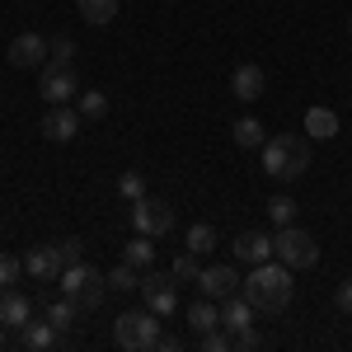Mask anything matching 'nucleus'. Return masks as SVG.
<instances>
[{
    "mask_svg": "<svg viewBox=\"0 0 352 352\" xmlns=\"http://www.w3.org/2000/svg\"><path fill=\"white\" fill-rule=\"evenodd\" d=\"M244 296H249V305L258 310V315H282L287 305H292V296H296V277H292V268L277 258V263H254V272L244 277Z\"/></svg>",
    "mask_w": 352,
    "mask_h": 352,
    "instance_id": "1",
    "label": "nucleus"
},
{
    "mask_svg": "<svg viewBox=\"0 0 352 352\" xmlns=\"http://www.w3.org/2000/svg\"><path fill=\"white\" fill-rule=\"evenodd\" d=\"M310 169V136H268L263 141V174L292 184Z\"/></svg>",
    "mask_w": 352,
    "mask_h": 352,
    "instance_id": "2",
    "label": "nucleus"
},
{
    "mask_svg": "<svg viewBox=\"0 0 352 352\" xmlns=\"http://www.w3.org/2000/svg\"><path fill=\"white\" fill-rule=\"evenodd\" d=\"M61 296H71V305L89 315V310H99L104 296H109V277L99 268H89V263H71V268H61Z\"/></svg>",
    "mask_w": 352,
    "mask_h": 352,
    "instance_id": "3",
    "label": "nucleus"
},
{
    "mask_svg": "<svg viewBox=\"0 0 352 352\" xmlns=\"http://www.w3.org/2000/svg\"><path fill=\"white\" fill-rule=\"evenodd\" d=\"M160 315L146 305V310H127V315H118L113 320V343L127 352H155L160 348Z\"/></svg>",
    "mask_w": 352,
    "mask_h": 352,
    "instance_id": "4",
    "label": "nucleus"
},
{
    "mask_svg": "<svg viewBox=\"0 0 352 352\" xmlns=\"http://www.w3.org/2000/svg\"><path fill=\"white\" fill-rule=\"evenodd\" d=\"M272 254H277L292 272L315 268V263H320V240L292 221V226H277V235H272Z\"/></svg>",
    "mask_w": 352,
    "mask_h": 352,
    "instance_id": "5",
    "label": "nucleus"
},
{
    "mask_svg": "<svg viewBox=\"0 0 352 352\" xmlns=\"http://www.w3.org/2000/svg\"><path fill=\"white\" fill-rule=\"evenodd\" d=\"M132 230L136 235H151V240H160V235H169L174 230V207L164 202V197H136L132 202Z\"/></svg>",
    "mask_w": 352,
    "mask_h": 352,
    "instance_id": "6",
    "label": "nucleus"
},
{
    "mask_svg": "<svg viewBox=\"0 0 352 352\" xmlns=\"http://www.w3.org/2000/svg\"><path fill=\"white\" fill-rule=\"evenodd\" d=\"M76 89H80V76H76V66H43V85H38V94L47 99V104H71L76 99Z\"/></svg>",
    "mask_w": 352,
    "mask_h": 352,
    "instance_id": "7",
    "label": "nucleus"
},
{
    "mask_svg": "<svg viewBox=\"0 0 352 352\" xmlns=\"http://www.w3.org/2000/svg\"><path fill=\"white\" fill-rule=\"evenodd\" d=\"M141 296H146V305H151L155 315H174V310H179V282L164 277V272H146V277H141Z\"/></svg>",
    "mask_w": 352,
    "mask_h": 352,
    "instance_id": "8",
    "label": "nucleus"
},
{
    "mask_svg": "<svg viewBox=\"0 0 352 352\" xmlns=\"http://www.w3.org/2000/svg\"><path fill=\"white\" fill-rule=\"evenodd\" d=\"M47 52H52V43H47L43 33H19V38L10 43V66H14V71L47 66Z\"/></svg>",
    "mask_w": 352,
    "mask_h": 352,
    "instance_id": "9",
    "label": "nucleus"
},
{
    "mask_svg": "<svg viewBox=\"0 0 352 352\" xmlns=\"http://www.w3.org/2000/svg\"><path fill=\"white\" fill-rule=\"evenodd\" d=\"M197 292H202V296H212V300L235 296V292H240V272L230 268V263H212V268L197 272Z\"/></svg>",
    "mask_w": 352,
    "mask_h": 352,
    "instance_id": "10",
    "label": "nucleus"
},
{
    "mask_svg": "<svg viewBox=\"0 0 352 352\" xmlns=\"http://www.w3.org/2000/svg\"><path fill=\"white\" fill-rule=\"evenodd\" d=\"M80 109H66V104H47V118H43V136L47 141H76V132H80Z\"/></svg>",
    "mask_w": 352,
    "mask_h": 352,
    "instance_id": "11",
    "label": "nucleus"
},
{
    "mask_svg": "<svg viewBox=\"0 0 352 352\" xmlns=\"http://www.w3.org/2000/svg\"><path fill=\"white\" fill-rule=\"evenodd\" d=\"M61 249L56 244H38V249H28L24 254V272L28 277H38V282H52V277H61Z\"/></svg>",
    "mask_w": 352,
    "mask_h": 352,
    "instance_id": "12",
    "label": "nucleus"
},
{
    "mask_svg": "<svg viewBox=\"0 0 352 352\" xmlns=\"http://www.w3.org/2000/svg\"><path fill=\"white\" fill-rule=\"evenodd\" d=\"M19 343H24L28 352H47V348H56V343H71V333H61L52 320H28V324L19 329Z\"/></svg>",
    "mask_w": 352,
    "mask_h": 352,
    "instance_id": "13",
    "label": "nucleus"
},
{
    "mask_svg": "<svg viewBox=\"0 0 352 352\" xmlns=\"http://www.w3.org/2000/svg\"><path fill=\"white\" fill-rule=\"evenodd\" d=\"M230 89H235V99H244V104L263 99V89H268V76H263V66H254V61L235 66V76H230Z\"/></svg>",
    "mask_w": 352,
    "mask_h": 352,
    "instance_id": "14",
    "label": "nucleus"
},
{
    "mask_svg": "<svg viewBox=\"0 0 352 352\" xmlns=\"http://www.w3.org/2000/svg\"><path fill=\"white\" fill-rule=\"evenodd\" d=\"M272 258V235L268 230H244L240 240H235V263H268Z\"/></svg>",
    "mask_w": 352,
    "mask_h": 352,
    "instance_id": "15",
    "label": "nucleus"
},
{
    "mask_svg": "<svg viewBox=\"0 0 352 352\" xmlns=\"http://www.w3.org/2000/svg\"><path fill=\"white\" fill-rule=\"evenodd\" d=\"M28 310H33V305H28V296H19L14 287H0V324H5V329H14V333H19V329L33 320Z\"/></svg>",
    "mask_w": 352,
    "mask_h": 352,
    "instance_id": "16",
    "label": "nucleus"
},
{
    "mask_svg": "<svg viewBox=\"0 0 352 352\" xmlns=\"http://www.w3.org/2000/svg\"><path fill=\"white\" fill-rule=\"evenodd\" d=\"M254 320H258V310L249 305V296H240V292H235V296L221 300V329H230V333H235V329L254 324Z\"/></svg>",
    "mask_w": 352,
    "mask_h": 352,
    "instance_id": "17",
    "label": "nucleus"
},
{
    "mask_svg": "<svg viewBox=\"0 0 352 352\" xmlns=\"http://www.w3.org/2000/svg\"><path fill=\"white\" fill-rule=\"evenodd\" d=\"M305 136H310V141H333V136H338V113L324 109V104H315V109L305 113Z\"/></svg>",
    "mask_w": 352,
    "mask_h": 352,
    "instance_id": "18",
    "label": "nucleus"
},
{
    "mask_svg": "<svg viewBox=\"0 0 352 352\" xmlns=\"http://www.w3.org/2000/svg\"><path fill=\"white\" fill-rule=\"evenodd\" d=\"M184 320H188V329L192 333H207V329H217L221 324V305L212 296H197L188 305V315H184Z\"/></svg>",
    "mask_w": 352,
    "mask_h": 352,
    "instance_id": "19",
    "label": "nucleus"
},
{
    "mask_svg": "<svg viewBox=\"0 0 352 352\" xmlns=\"http://www.w3.org/2000/svg\"><path fill=\"white\" fill-rule=\"evenodd\" d=\"M122 263H132L136 272H151V268H155V244H151V235H136V240L122 244Z\"/></svg>",
    "mask_w": 352,
    "mask_h": 352,
    "instance_id": "20",
    "label": "nucleus"
},
{
    "mask_svg": "<svg viewBox=\"0 0 352 352\" xmlns=\"http://www.w3.org/2000/svg\"><path fill=\"white\" fill-rule=\"evenodd\" d=\"M263 141H268V132H263L258 118H240L235 122V146L240 151H263Z\"/></svg>",
    "mask_w": 352,
    "mask_h": 352,
    "instance_id": "21",
    "label": "nucleus"
},
{
    "mask_svg": "<svg viewBox=\"0 0 352 352\" xmlns=\"http://www.w3.org/2000/svg\"><path fill=\"white\" fill-rule=\"evenodd\" d=\"M118 0H80V19L85 24H113Z\"/></svg>",
    "mask_w": 352,
    "mask_h": 352,
    "instance_id": "22",
    "label": "nucleus"
},
{
    "mask_svg": "<svg viewBox=\"0 0 352 352\" xmlns=\"http://www.w3.org/2000/svg\"><path fill=\"white\" fill-rule=\"evenodd\" d=\"M76 109H80V118L94 122V118L109 113V94H104V89H80V104H76Z\"/></svg>",
    "mask_w": 352,
    "mask_h": 352,
    "instance_id": "23",
    "label": "nucleus"
},
{
    "mask_svg": "<svg viewBox=\"0 0 352 352\" xmlns=\"http://www.w3.org/2000/svg\"><path fill=\"white\" fill-rule=\"evenodd\" d=\"M268 217H272V226H292V221L300 217L296 197H282V192H277V197L268 202Z\"/></svg>",
    "mask_w": 352,
    "mask_h": 352,
    "instance_id": "24",
    "label": "nucleus"
},
{
    "mask_svg": "<svg viewBox=\"0 0 352 352\" xmlns=\"http://www.w3.org/2000/svg\"><path fill=\"white\" fill-rule=\"evenodd\" d=\"M76 315H80V310L71 305V296H61V300H52V305H47V320H52V324L61 329V333H71V324H76Z\"/></svg>",
    "mask_w": 352,
    "mask_h": 352,
    "instance_id": "25",
    "label": "nucleus"
},
{
    "mask_svg": "<svg viewBox=\"0 0 352 352\" xmlns=\"http://www.w3.org/2000/svg\"><path fill=\"white\" fill-rule=\"evenodd\" d=\"M197 272H202V263H197V254H188V249H184V254L174 258V268H169V277H174V282L184 287V282H197Z\"/></svg>",
    "mask_w": 352,
    "mask_h": 352,
    "instance_id": "26",
    "label": "nucleus"
},
{
    "mask_svg": "<svg viewBox=\"0 0 352 352\" xmlns=\"http://www.w3.org/2000/svg\"><path fill=\"white\" fill-rule=\"evenodd\" d=\"M212 249H217V230H212V226H192L188 230V254L202 258V254H212Z\"/></svg>",
    "mask_w": 352,
    "mask_h": 352,
    "instance_id": "27",
    "label": "nucleus"
},
{
    "mask_svg": "<svg viewBox=\"0 0 352 352\" xmlns=\"http://www.w3.org/2000/svg\"><path fill=\"white\" fill-rule=\"evenodd\" d=\"M109 277V292H132V287H141V277H136L132 263H118L113 272H104Z\"/></svg>",
    "mask_w": 352,
    "mask_h": 352,
    "instance_id": "28",
    "label": "nucleus"
},
{
    "mask_svg": "<svg viewBox=\"0 0 352 352\" xmlns=\"http://www.w3.org/2000/svg\"><path fill=\"white\" fill-rule=\"evenodd\" d=\"M118 192H122L127 202H136V197H146V179H141L136 169H127V174L118 179Z\"/></svg>",
    "mask_w": 352,
    "mask_h": 352,
    "instance_id": "29",
    "label": "nucleus"
},
{
    "mask_svg": "<svg viewBox=\"0 0 352 352\" xmlns=\"http://www.w3.org/2000/svg\"><path fill=\"white\" fill-rule=\"evenodd\" d=\"M24 272V258H14V254H5L0 249V287H14V277Z\"/></svg>",
    "mask_w": 352,
    "mask_h": 352,
    "instance_id": "30",
    "label": "nucleus"
},
{
    "mask_svg": "<svg viewBox=\"0 0 352 352\" xmlns=\"http://www.w3.org/2000/svg\"><path fill=\"white\" fill-rule=\"evenodd\" d=\"M56 249H61V263H66V268H71V263H85V244L76 240V235L56 240Z\"/></svg>",
    "mask_w": 352,
    "mask_h": 352,
    "instance_id": "31",
    "label": "nucleus"
},
{
    "mask_svg": "<svg viewBox=\"0 0 352 352\" xmlns=\"http://www.w3.org/2000/svg\"><path fill=\"white\" fill-rule=\"evenodd\" d=\"M47 61H52V66H71V61H76V43H71V38H56Z\"/></svg>",
    "mask_w": 352,
    "mask_h": 352,
    "instance_id": "32",
    "label": "nucleus"
},
{
    "mask_svg": "<svg viewBox=\"0 0 352 352\" xmlns=\"http://www.w3.org/2000/svg\"><path fill=\"white\" fill-rule=\"evenodd\" d=\"M254 348H263V333H258L254 324L235 329V352H254Z\"/></svg>",
    "mask_w": 352,
    "mask_h": 352,
    "instance_id": "33",
    "label": "nucleus"
},
{
    "mask_svg": "<svg viewBox=\"0 0 352 352\" xmlns=\"http://www.w3.org/2000/svg\"><path fill=\"white\" fill-rule=\"evenodd\" d=\"M333 300H338V310H343V315H352V277L338 287V296H333Z\"/></svg>",
    "mask_w": 352,
    "mask_h": 352,
    "instance_id": "34",
    "label": "nucleus"
},
{
    "mask_svg": "<svg viewBox=\"0 0 352 352\" xmlns=\"http://www.w3.org/2000/svg\"><path fill=\"white\" fill-rule=\"evenodd\" d=\"M179 348H184V343H179L174 333H160V348H155V352H179Z\"/></svg>",
    "mask_w": 352,
    "mask_h": 352,
    "instance_id": "35",
    "label": "nucleus"
},
{
    "mask_svg": "<svg viewBox=\"0 0 352 352\" xmlns=\"http://www.w3.org/2000/svg\"><path fill=\"white\" fill-rule=\"evenodd\" d=\"M5 343H10V329H5V324H0V348H5Z\"/></svg>",
    "mask_w": 352,
    "mask_h": 352,
    "instance_id": "36",
    "label": "nucleus"
},
{
    "mask_svg": "<svg viewBox=\"0 0 352 352\" xmlns=\"http://www.w3.org/2000/svg\"><path fill=\"white\" fill-rule=\"evenodd\" d=\"M348 33H352V19H348Z\"/></svg>",
    "mask_w": 352,
    "mask_h": 352,
    "instance_id": "37",
    "label": "nucleus"
}]
</instances>
